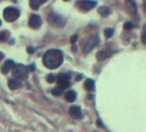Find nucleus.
Masks as SVG:
<instances>
[{
    "label": "nucleus",
    "mask_w": 146,
    "mask_h": 132,
    "mask_svg": "<svg viewBox=\"0 0 146 132\" xmlns=\"http://www.w3.org/2000/svg\"><path fill=\"white\" fill-rule=\"evenodd\" d=\"M20 16V11L15 7H7L4 10V17L7 22H13Z\"/></svg>",
    "instance_id": "39448f33"
},
{
    "label": "nucleus",
    "mask_w": 146,
    "mask_h": 132,
    "mask_svg": "<svg viewBox=\"0 0 146 132\" xmlns=\"http://www.w3.org/2000/svg\"><path fill=\"white\" fill-rule=\"evenodd\" d=\"M14 66H15V63H14L13 60L11 59H9L7 60L5 63L4 64V65L2 66V70L1 71L3 74H7V73H9L10 70H12L14 68Z\"/></svg>",
    "instance_id": "1a4fd4ad"
},
{
    "label": "nucleus",
    "mask_w": 146,
    "mask_h": 132,
    "mask_svg": "<svg viewBox=\"0 0 146 132\" xmlns=\"http://www.w3.org/2000/svg\"><path fill=\"white\" fill-rule=\"evenodd\" d=\"M142 41H143V43L145 44V29H144L143 33H142Z\"/></svg>",
    "instance_id": "b1692460"
},
{
    "label": "nucleus",
    "mask_w": 146,
    "mask_h": 132,
    "mask_svg": "<svg viewBox=\"0 0 146 132\" xmlns=\"http://www.w3.org/2000/svg\"><path fill=\"white\" fill-rule=\"evenodd\" d=\"M28 70L27 67L23 65V64H16L13 68V75L18 79L21 80H26L28 77Z\"/></svg>",
    "instance_id": "20e7f679"
},
{
    "label": "nucleus",
    "mask_w": 146,
    "mask_h": 132,
    "mask_svg": "<svg viewBox=\"0 0 146 132\" xmlns=\"http://www.w3.org/2000/svg\"><path fill=\"white\" fill-rule=\"evenodd\" d=\"M71 78V75L67 74V73H60V74L57 75V81L58 82H60V81H69V79Z\"/></svg>",
    "instance_id": "2eb2a0df"
},
{
    "label": "nucleus",
    "mask_w": 146,
    "mask_h": 132,
    "mask_svg": "<svg viewBox=\"0 0 146 132\" xmlns=\"http://www.w3.org/2000/svg\"><path fill=\"white\" fill-rule=\"evenodd\" d=\"M4 53L3 52H0V61H1L3 58H4Z\"/></svg>",
    "instance_id": "a878e982"
},
{
    "label": "nucleus",
    "mask_w": 146,
    "mask_h": 132,
    "mask_svg": "<svg viewBox=\"0 0 146 132\" xmlns=\"http://www.w3.org/2000/svg\"><path fill=\"white\" fill-rule=\"evenodd\" d=\"M114 34V29H110V27H107V29H104V35L107 39L111 38Z\"/></svg>",
    "instance_id": "6ab92c4d"
},
{
    "label": "nucleus",
    "mask_w": 146,
    "mask_h": 132,
    "mask_svg": "<svg viewBox=\"0 0 146 132\" xmlns=\"http://www.w3.org/2000/svg\"><path fill=\"white\" fill-rule=\"evenodd\" d=\"M77 39H78V34H74V35L71 38V40H70V41H71V43L74 44V43H75V41L77 40Z\"/></svg>",
    "instance_id": "5701e85b"
},
{
    "label": "nucleus",
    "mask_w": 146,
    "mask_h": 132,
    "mask_svg": "<svg viewBox=\"0 0 146 132\" xmlns=\"http://www.w3.org/2000/svg\"><path fill=\"white\" fill-rule=\"evenodd\" d=\"M69 113L71 115V117H74V119H80L81 116H82L81 109L80 106H72L69 110Z\"/></svg>",
    "instance_id": "6e6552de"
},
{
    "label": "nucleus",
    "mask_w": 146,
    "mask_h": 132,
    "mask_svg": "<svg viewBox=\"0 0 146 132\" xmlns=\"http://www.w3.org/2000/svg\"><path fill=\"white\" fill-rule=\"evenodd\" d=\"M98 43H99V36H98V34H94L91 36V37H89L86 40L85 44H84L83 52L85 54H87V53L91 52Z\"/></svg>",
    "instance_id": "7ed1b4c3"
},
{
    "label": "nucleus",
    "mask_w": 146,
    "mask_h": 132,
    "mask_svg": "<svg viewBox=\"0 0 146 132\" xmlns=\"http://www.w3.org/2000/svg\"><path fill=\"white\" fill-rule=\"evenodd\" d=\"M48 22L50 25L57 27H62L65 26L67 23V19L64 16L57 13H51L48 16Z\"/></svg>",
    "instance_id": "f03ea898"
},
{
    "label": "nucleus",
    "mask_w": 146,
    "mask_h": 132,
    "mask_svg": "<svg viewBox=\"0 0 146 132\" xmlns=\"http://www.w3.org/2000/svg\"><path fill=\"white\" fill-rule=\"evenodd\" d=\"M76 96H77L76 93H75L74 90H69L65 94V99L67 101H68V102L74 101L75 99H76Z\"/></svg>",
    "instance_id": "ddd939ff"
},
{
    "label": "nucleus",
    "mask_w": 146,
    "mask_h": 132,
    "mask_svg": "<svg viewBox=\"0 0 146 132\" xmlns=\"http://www.w3.org/2000/svg\"><path fill=\"white\" fill-rule=\"evenodd\" d=\"M1 23H2V22H1V21H0V26H1Z\"/></svg>",
    "instance_id": "bb28decb"
},
{
    "label": "nucleus",
    "mask_w": 146,
    "mask_h": 132,
    "mask_svg": "<svg viewBox=\"0 0 146 132\" xmlns=\"http://www.w3.org/2000/svg\"><path fill=\"white\" fill-rule=\"evenodd\" d=\"M63 93V89L62 88H60L59 86L54 88L52 89V91H51V94L53 95H55V96H59V95H61Z\"/></svg>",
    "instance_id": "a211bd4d"
},
{
    "label": "nucleus",
    "mask_w": 146,
    "mask_h": 132,
    "mask_svg": "<svg viewBox=\"0 0 146 132\" xmlns=\"http://www.w3.org/2000/svg\"><path fill=\"white\" fill-rule=\"evenodd\" d=\"M63 62V53L60 50L52 49L47 51L44 55L43 63L48 69H57Z\"/></svg>",
    "instance_id": "f257e3e1"
},
{
    "label": "nucleus",
    "mask_w": 146,
    "mask_h": 132,
    "mask_svg": "<svg viewBox=\"0 0 146 132\" xmlns=\"http://www.w3.org/2000/svg\"><path fill=\"white\" fill-rule=\"evenodd\" d=\"M85 88L87 91H93L95 89V81L94 80L87 79L85 82Z\"/></svg>",
    "instance_id": "4468645a"
},
{
    "label": "nucleus",
    "mask_w": 146,
    "mask_h": 132,
    "mask_svg": "<svg viewBox=\"0 0 146 132\" xmlns=\"http://www.w3.org/2000/svg\"><path fill=\"white\" fill-rule=\"evenodd\" d=\"M97 11L103 17H107V16H109L111 14L112 10L111 8L109 6H101L98 8Z\"/></svg>",
    "instance_id": "9d476101"
},
{
    "label": "nucleus",
    "mask_w": 146,
    "mask_h": 132,
    "mask_svg": "<svg viewBox=\"0 0 146 132\" xmlns=\"http://www.w3.org/2000/svg\"><path fill=\"white\" fill-rule=\"evenodd\" d=\"M29 26L33 29H37L42 24V19L39 16L36 15V14H33L29 18V22H28Z\"/></svg>",
    "instance_id": "423d86ee"
},
{
    "label": "nucleus",
    "mask_w": 146,
    "mask_h": 132,
    "mask_svg": "<svg viewBox=\"0 0 146 132\" xmlns=\"http://www.w3.org/2000/svg\"><path fill=\"white\" fill-rule=\"evenodd\" d=\"M111 56V52L109 51H100L97 53V59L98 61H103Z\"/></svg>",
    "instance_id": "9b49d317"
},
{
    "label": "nucleus",
    "mask_w": 146,
    "mask_h": 132,
    "mask_svg": "<svg viewBox=\"0 0 146 132\" xmlns=\"http://www.w3.org/2000/svg\"><path fill=\"white\" fill-rule=\"evenodd\" d=\"M59 83V87L62 88L63 89H65V88H68L70 87V81H60Z\"/></svg>",
    "instance_id": "aec40b11"
},
{
    "label": "nucleus",
    "mask_w": 146,
    "mask_h": 132,
    "mask_svg": "<svg viewBox=\"0 0 146 132\" xmlns=\"http://www.w3.org/2000/svg\"><path fill=\"white\" fill-rule=\"evenodd\" d=\"M78 4L80 5L81 10L84 11H88L90 10L93 9V8L97 5V2L95 1H82L79 2Z\"/></svg>",
    "instance_id": "0eeeda50"
},
{
    "label": "nucleus",
    "mask_w": 146,
    "mask_h": 132,
    "mask_svg": "<svg viewBox=\"0 0 146 132\" xmlns=\"http://www.w3.org/2000/svg\"><path fill=\"white\" fill-rule=\"evenodd\" d=\"M124 27L126 29H132L133 27V22H127L126 23L124 24Z\"/></svg>",
    "instance_id": "412c9836"
},
{
    "label": "nucleus",
    "mask_w": 146,
    "mask_h": 132,
    "mask_svg": "<svg viewBox=\"0 0 146 132\" xmlns=\"http://www.w3.org/2000/svg\"><path fill=\"white\" fill-rule=\"evenodd\" d=\"M10 38V33L6 30H4L0 32V40L1 41H7Z\"/></svg>",
    "instance_id": "f3484780"
},
{
    "label": "nucleus",
    "mask_w": 146,
    "mask_h": 132,
    "mask_svg": "<svg viewBox=\"0 0 146 132\" xmlns=\"http://www.w3.org/2000/svg\"><path fill=\"white\" fill-rule=\"evenodd\" d=\"M9 85L10 88L12 89V90H16V89H18L21 87V83L18 80H16V79H11L9 81Z\"/></svg>",
    "instance_id": "f8f14e48"
},
{
    "label": "nucleus",
    "mask_w": 146,
    "mask_h": 132,
    "mask_svg": "<svg viewBox=\"0 0 146 132\" xmlns=\"http://www.w3.org/2000/svg\"><path fill=\"white\" fill-rule=\"evenodd\" d=\"M44 3V1H39V0H31L30 5L33 10H38L39 7L41 6Z\"/></svg>",
    "instance_id": "dca6fc26"
},
{
    "label": "nucleus",
    "mask_w": 146,
    "mask_h": 132,
    "mask_svg": "<svg viewBox=\"0 0 146 132\" xmlns=\"http://www.w3.org/2000/svg\"><path fill=\"white\" fill-rule=\"evenodd\" d=\"M27 51V52H28V53H33V52H34V50L33 49V47H28Z\"/></svg>",
    "instance_id": "393cba45"
},
{
    "label": "nucleus",
    "mask_w": 146,
    "mask_h": 132,
    "mask_svg": "<svg viewBox=\"0 0 146 132\" xmlns=\"http://www.w3.org/2000/svg\"><path fill=\"white\" fill-rule=\"evenodd\" d=\"M55 80H56V77L53 74H50L47 77V81H48V82H53Z\"/></svg>",
    "instance_id": "4be33fe9"
}]
</instances>
